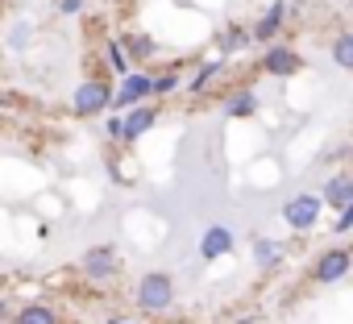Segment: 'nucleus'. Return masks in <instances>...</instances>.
<instances>
[{
    "label": "nucleus",
    "instance_id": "1",
    "mask_svg": "<svg viewBox=\"0 0 353 324\" xmlns=\"http://www.w3.org/2000/svg\"><path fill=\"white\" fill-rule=\"evenodd\" d=\"M170 299H174L170 274H162V270L141 274V283H137V307H141V312H166Z\"/></svg>",
    "mask_w": 353,
    "mask_h": 324
},
{
    "label": "nucleus",
    "instance_id": "2",
    "mask_svg": "<svg viewBox=\"0 0 353 324\" xmlns=\"http://www.w3.org/2000/svg\"><path fill=\"white\" fill-rule=\"evenodd\" d=\"M316 216H320V200H316V196H291V200L283 204V221H287L291 229H299V233H307V229L316 225Z\"/></svg>",
    "mask_w": 353,
    "mask_h": 324
},
{
    "label": "nucleus",
    "instance_id": "3",
    "mask_svg": "<svg viewBox=\"0 0 353 324\" xmlns=\"http://www.w3.org/2000/svg\"><path fill=\"white\" fill-rule=\"evenodd\" d=\"M112 104V96H108V88L100 83V79H88L79 92H75V112H83V117H92V112H100V108H108Z\"/></svg>",
    "mask_w": 353,
    "mask_h": 324
},
{
    "label": "nucleus",
    "instance_id": "4",
    "mask_svg": "<svg viewBox=\"0 0 353 324\" xmlns=\"http://www.w3.org/2000/svg\"><path fill=\"white\" fill-rule=\"evenodd\" d=\"M150 92H154V79H150V75H133V71H129V75L121 79V92H117L112 108H129V104H137V100H141V96H150Z\"/></svg>",
    "mask_w": 353,
    "mask_h": 324
},
{
    "label": "nucleus",
    "instance_id": "5",
    "mask_svg": "<svg viewBox=\"0 0 353 324\" xmlns=\"http://www.w3.org/2000/svg\"><path fill=\"white\" fill-rule=\"evenodd\" d=\"M225 254H233V233H229L225 225H212V229L204 233V241H200V258H204V262H216V258H225Z\"/></svg>",
    "mask_w": 353,
    "mask_h": 324
},
{
    "label": "nucleus",
    "instance_id": "6",
    "mask_svg": "<svg viewBox=\"0 0 353 324\" xmlns=\"http://www.w3.org/2000/svg\"><path fill=\"white\" fill-rule=\"evenodd\" d=\"M83 274H88V279H108V274H117V254H112L108 245L88 250V254H83Z\"/></svg>",
    "mask_w": 353,
    "mask_h": 324
},
{
    "label": "nucleus",
    "instance_id": "7",
    "mask_svg": "<svg viewBox=\"0 0 353 324\" xmlns=\"http://www.w3.org/2000/svg\"><path fill=\"white\" fill-rule=\"evenodd\" d=\"M345 274H349V250H328L320 258V266H316V279L320 283H341Z\"/></svg>",
    "mask_w": 353,
    "mask_h": 324
},
{
    "label": "nucleus",
    "instance_id": "8",
    "mask_svg": "<svg viewBox=\"0 0 353 324\" xmlns=\"http://www.w3.org/2000/svg\"><path fill=\"white\" fill-rule=\"evenodd\" d=\"M262 67H266V75H291V71H299V54L287 46H274V50H266Z\"/></svg>",
    "mask_w": 353,
    "mask_h": 324
},
{
    "label": "nucleus",
    "instance_id": "9",
    "mask_svg": "<svg viewBox=\"0 0 353 324\" xmlns=\"http://www.w3.org/2000/svg\"><path fill=\"white\" fill-rule=\"evenodd\" d=\"M324 204L349 208V204H353V179H349V175H332V179L324 183Z\"/></svg>",
    "mask_w": 353,
    "mask_h": 324
},
{
    "label": "nucleus",
    "instance_id": "10",
    "mask_svg": "<svg viewBox=\"0 0 353 324\" xmlns=\"http://www.w3.org/2000/svg\"><path fill=\"white\" fill-rule=\"evenodd\" d=\"M283 13H287V5H270V13L254 26V42H270L279 34V26H283Z\"/></svg>",
    "mask_w": 353,
    "mask_h": 324
},
{
    "label": "nucleus",
    "instance_id": "11",
    "mask_svg": "<svg viewBox=\"0 0 353 324\" xmlns=\"http://www.w3.org/2000/svg\"><path fill=\"white\" fill-rule=\"evenodd\" d=\"M150 125H154V108H133V112L125 117V141H137Z\"/></svg>",
    "mask_w": 353,
    "mask_h": 324
},
{
    "label": "nucleus",
    "instance_id": "12",
    "mask_svg": "<svg viewBox=\"0 0 353 324\" xmlns=\"http://www.w3.org/2000/svg\"><path fill=\"white\" fill-rule=\"evenodd\" d=\"M279 258H283V250H279L274 237H254V262L258 266H274Z\"/></svg>",
    "mask_w": 353,
    "mask_h": 324
},
{
    "label": "nucleus",
    "instance_id": "13",
    "mask_svg": "<svg viewBox=\"0 0 353 324\" xmlns=\"http://www.w3.org/2000/svg\"><path fill=\"white\" fill-rule=\"evenodd\" d=\"M254 108H258V96L254 92H237V96L225 100V112L229 117H254Z\"/></svg>",
    "mask_w": 353,
    "mask_h": 324
},
{
    "label": "nucleus",
    "instance_id": "14",
    "mask_svg": "<svg viewBox=\"0 0 353 324\" xmlns=\"http://www.w3.org/2000/svg\"><path fill=\"white\" fill-rule=\"evenodd\" d=\"M17 324H59V316L46 303H30V307L17 312Z\"/></svg>",
    "mask_w": 353,
    "mask_h": 324
},
{
    "label": "nucleus",
    "instance_id": "15",
    "mask_svg": "<svg viewBox=\"0 0 353 324\" xmlns=\"http://www.w3.org/2000/svg\"><path fill=\"white\" fill-rule=\"evenodd\" d=\"M332 63L345 67V71H353V34H341V38L332 42Z\"/></svg>",
    "mask_w": 353,
    "mask_h": 324
},
{
    "label": "nucleus",
    "instance_id": "16",
    "mask_svg": "<svg viewBox=\"0 0 353 324\" xmlns=\"http://www.w3.org/2000/svg\"><path fill=\"white\" fill-rule=\"evenodd\" d=\"M30 34H34V30H30V21H17V26L9 30V50H21V46L30 42Z\"/></svg>",
    "mask_w": 353,
    "mask_h": 324
},
{
    "label": "nucleus",
    "instance_id": "17",
    "mask_svg": "<svg viewBox=\"0 0 353 324\" xmlns=\"http://www.w3.org/2000/svg\"><path fill=\"white\" fill-rule=\"evenodd\" d=\"M241 46H250V34L241 26H229L225 30V50H241Z\"/></svg>",
    "mask_w": 353,
    "mask_h": 324
},
{
    "label": "nucleus",
    "instance_id": "18",
    "mask_svg": "<svg viewBox=\"0 0 353 324\" xmlns=\"http://www.w3.org/2000/svg\"><path fill=\"white\" fill-rule=\"evenodd\" d=\"M216 71H221V59H212V63H208V67H204V71H200V75H196V79H192V83H188V88H192V92H200V88H208V83H212V75H216Z\"/></svg>",
    "mask_w": 353,
    "mask_h": 324
},
{
    "label": "nucleus",
    "instance_id": "19",
    "mask_svg": "<svg viewBox=\"0 0 353 324\" xmlns=\"http://www.w3.org/2000/svg\"><path fill=\"white\" fill-rule=\"evenodd\" d=\"M174 88H179V79H174V75H158V79H154V92H158V96H166V92H174Z\"/></svg>",
    "mask_w": 353,
    "mask_h": 324
},
{
    "label": "nucleus",
    "instance_id": "20",
    "mask_svg": "<svg viewBox=\"0 0 353 324\" xmlns=\"http://www.w3.org/2000/svg\"><path fill=\"white\" fill-rule=\"evenodd\" d=\"M125 46H129V50H133V54H154V46H150V42H145V38H129V42H125Z\"/></svg>",
    "mask_w": 353,
    "mask_h": 324
},
{
    "label": "nucleus",
    "instance_id": "21",
    "mask_svg": "<svg viewBox=\"0 0 353 324\" xmlns=\"http://www.w3.org/2000/svg\"><path fill=\"white\" fill-rule=\"evenodd\" d=\"M349 229H353V204H349V208L336 216V233H349Z\"/></svg>",
    "mask_w": 353,
    "mask_h": 324
},
{
    "label": "nucleus",
    "instance_id": "22",
    "mask_svg": "<svg viewBox=\"0 0 353 324\" xmlns=\"http://www.w3.org/2000/svg\"><path fill=\"white\" fill-rule=\"evenodd\" d=\"M79 5H83V0H59V9H63V13H79Z\"/></svg>",
    "mask_w": 353,
    "mask_h": 324
},
{
    "label": "nucleus",
    "instance_id": "23",
    "mask_svg": "<svg viewBox=\"0 0 353 324\" xmlns=\"http://www.w3.org/2000/svg\"><path fill=\"white\" fill-rule=\"evenodd\" d=\"M108 324H125V320H108Z\"/></svg>",
    "mask_w": 353,
    "mask_h": 324
}]
</instances>
